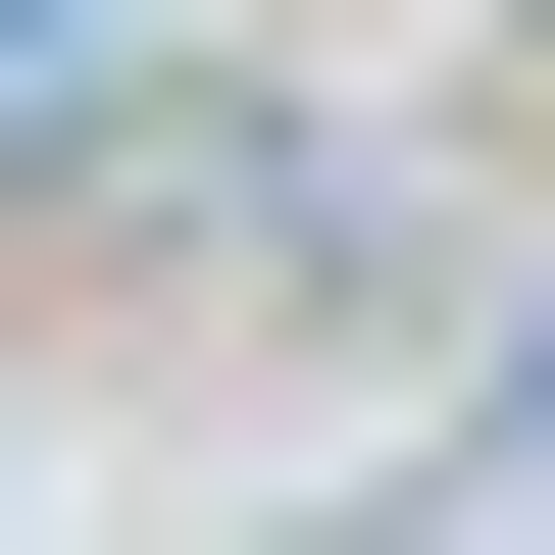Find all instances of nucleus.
Returning <instances> with one entry per match:
<instances>
[{"mask_svg":"<svg viewBox=\"0 0 555 555\" xmlns=\"http://www.w3.org/2000/svg\"><path fill=\"white\" fill-rule=\"evenodd\" d=\"M0 51H51V0H0Z\"/></svg>","mask_w":555,"mask_h":555,"instance_id":"nucleus-1","label":"nucleus"}]
</instances>
